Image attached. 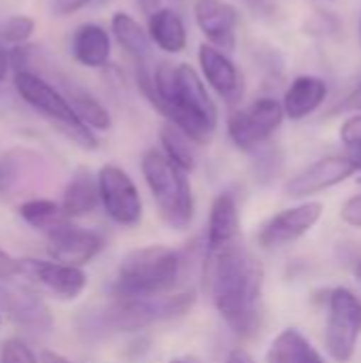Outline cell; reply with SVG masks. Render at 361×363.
<instances>
[{
  "mask_svg": "<svg viewBox=\"0 0 361 363\" xmlns=\"http://www.w3.org/2000/svg\"><path fill=\"white\" fill-rule=\"evenodd\" d=\"M204 285L232 334L247 338L260 325L264 268L240 242L204 253Z\"/></svg>",
  "mask_w": 361,
  "mask_h": 363,
  "instance_id": "obj_2",
  "label": "cell"
},
{
  "mask_svg": "<svg viewBox=\"0 0 361 363\" xmlns=\"http://www.w3.org/2000/svg\"><path fill=\"white\" fill-rule=\"evenodd\" d=\"M321 215H323V204L313 200L285 208L262 225L257 234V245L262 249H279L291 245L300 240L304 234H309L319 223Z\"/></svg>",
  "mask_w": 361,
  "mask_h": 363,
  "instance_id": "obj_11",
  "label": "cell"
},
{
  "mask_svg": "<svg viewBox=\"0 0 361 363\" xmlns=\"http://www.w3.org/2000/svg\"><path fill=\"white\" fill-rule=\"evenodd\" d=\"M360 34H361V26H360Z\"/></svg>",
  "mask_w": 361,
  "mask_h": 363,
  "instance_id": "obj_41",
  "label": "cell"
},
{
  "mask_svg": "<svg viewBox=\"0 0 361 363\" xmlns=\"http://www.w3.org/2000/svg\"><path fill=\"white\" fill-rule=\"evenodd\" d=\"M353 155H355V153H353Z\"/></svg>",
  "mask_w": 361,
  "mask_h": 363,
  "instance_id": "obj_42",
  "label": "cell"
},
{
  "mask_svg": "<svg viewBox=\"0 0 361 363\" xmlns=\"http://www.w3.org/2000/svg\"><path fill=\"white\" fill-rule=\"evenodd\" d=\"M147 32L151 36V43L166 53H181L187 47L185 23L181 15L168 6H162L153 15H149Z\"/></svg>",
  "mask_w": 361,
  "mask_h": 363,
  "instance_id": "obj_22",
  "label": "cell"
},
{
  "mask_svg": "<svg viewBox=\"0 0 361 363\" xmlns=\"http://www.w3.org/2000/svg\"><path fill=\"white\" fill-rule=\"evenodd\" d=\"M340 217L345 223L353 225V228H361V194L360 196H353L345 202L343 211H340Z\"/></svg>",
  "mask_w": 361,
  "mask_h": 363,
  "instance_id": "obj_30",
  "label": "cell"
},
{
  "mask_svg": "<svg viewBox=\"0 0 361 363\" xmlns=\"http://www.w3.org/2000/svg\"><path fill=\"white\" fill-rule=\"evenodd\" d=\"M283 102L274 98H257L245 108H236L228 117V136L240 151H257L281 128L285 119Z\"/></svg>",
  "mask_w": 361,
  "mask_h": 363,
  "instance_id": "obj_8",
  "label": "cell"
},
{
  "mask_svg": "<svg viewBox=\"0 0 361 363\" xmlns=\"http://www.w3.org/2000/svg\"><path fill=\"white\" fill-rule=\"evenodd\" d=\"M100 204V187H98V174H94L87 168H79L64 194H62V211L66 215V219H77V217H85L89 213L96 211V206Z\"/></svg>",
  "mask_w": 361,
  "mask_h": 363,
  "instance_id": "obj_18",
  "label": "cell"
},
{
  "mask_svg": "<svg viewBox=\"0 0 361 363\" xmlns=\"http://www.w3.org/2000/svg\"><path fill=\"white\" fill-rule=\"evenodd\" d=\"M136 2H138V6H140V11L145 15H153L157 9H162L160 6V0H136Z\"/></svg>",
  "mask_w": 361,
  "mask_h": 363,
  "instance_id": "obj_36",
  "label": "cell"
},
{
  "mask_svg": "<svg viewBox=\"0 0 361 363\" xmlns=\"http://www.w3.org/2000/svg\"><path fill=\"white\" fill-rule=\"evenodd\" d=\"M361 336V302L347 289L336 287L328 298L326 349L338 363H349L355 355Z\"/></svg>",
  "mask_w": 361,
  "mask_h": 363,
  "instance_id": "obj_7",
  "label": "cell"
},
{
  "mask_svg": "<svg viewBox=\"0 0 361 363\" xmlns=\"http://www.w3.org/2000/svg\"><path fill=\"white\" fill-rule=\"evenodd\" d=\"M194 17L200 32L206 36L209 45L226 53L236 47L238 11L234 4L226 0H196Z\"/></svg>",
  "mask_w": 361,
  "mask_h": 363,
  "instance_id": "obj_14",
  "label": "cell"
},
{
  "mask_svg": "<svg viewBox=\"0 0 361 363\" xmlns=\"http://www.w3.org/2000/svg\"><path fill=\"white\" fill-rule=\"evenodd\" d=\"M43 363H72V362H68L66 357H62V355H57V353L45 351V353H43Z\"/></svg>",
  "mask_w": 361,
  "mask_h": 363,
  "instance_id": "obj_37",
  "label": "cell"
},
{
  "mask_svg": "<svg viewBox=\"0 0 361 363\" xmlns=\"http://www.w3.org/2000/svg\"><path fill=\"white\" fill-rule=\"evenodd\" d=\"M328 98V83L315 74H302L291 81L283 96V108L287 119L300 121L313 115Z\"/></svg>",
  "mask_w": 361,
  "mask_h": 363,
  "instance_id": "obj_17",
  "label": "cell"
},
{
  "mask_svg": "<svg viewBox=\"0 0 361 363\" xmlns=\"http://www.w3.org/2000/svg\"><path fill=\"white\" fill-rule=\"evenodd\" d=\"M361 172V162L351 153V155H328L317 162H313L309 168L298 172L285 183V196L302 200L317 196L321 191H328L347 179L355 177Z\"/></svg>",
  "mask_w": 361,
  "mask_h": 363,
  "instance_id": "obj_10",
  "label": "cell"
},
{
  "mask_svg": "<svg viewBox=\"0 0 361 363\" xmlns=\"http://www.w3.org/2000/svg\"><path fill=\"white\" fill-rule=\"evenodd\" d=\"M140 170L162 221L170 230H187L196 213V202L187 172H183L157 149L145 151L140 160Z\"/></svg>",
  "mask_w": 361,
  "mask_h": 363,
  "instance_id": "obj_5",
  "label": "cell"
},
{
  "mask_svg": "<svg viewBox=\"0 0 361 363\" xmlns=\"http://www.w3.org/2000/svg\"><path fill=\"white\" fill-rule=\"evenodd\" d=\"M357 183H360V187H361V177H360V181H357Z\"/></svg>",
  "mask_w": 361,
  "mask_h": 363,
  "instance_id": "obj_40",
  "label": "cell"
},
{
  "mask_svg": "<svg viewBox=\"0 0 361 363\" xmlns=\"http://www.w3.org/2000/svg\"><path fill=\"white\" fill-rule=\"evenodd\" d=\"M0 363H40L36 355L17 338L4 340L0 347Z\"/></svg>",
  "mask_w": 361,
  "mask_h": 363,
  "instance_id": "obj_28",
  "label": "cell"
},
{
  "mask_svg": "<svg viewBox=\"0 0 361 363\" xmlns=\"http://www.w3.org/2000/svg\"><path fill=\"white\" fill-rule=\"evenodd\" d=\"M332 113H361V83Z\"/></svg>",
  "mask_w": 361,
  "mask_h": 363,
  "instance_id": "obj_33",
  "label": "cell"
},
{
  "mask_svg": "<svg viewBox=\"0 0 361 363\" xmlns=\"http://www.w3.org/2000/svg\"><path fill=\"white\" fill-rule=\"evenodd\" d=\"M113 36L121 45V49L134 57L136 64H147L151 57V36L149 32L128 13L119 11L111 19Z\"/></svg>",
  "mask_w": 361,
  "mask_h": 363,
  "instance_id": "obj_24",
  "label": "cell"
},
{
  "mask_svg": "<svg viewBox=\"0 0 361 363\" xmlns=\"http://www.w3.org/2000/svg\"><path fill=\"white\" fill-rule=\"evenodd\" d=\"M45 238H47V251L53 257V262L77 266V268L89 264L102 251L100 234L85 228H77L66 219L55 228H51L45 234Z\"/></svg>",
  "mask_w": 361,
  "mask_h": 363,
  "instance_id": "obj_12",
  "label": "cell"
},
{
  "mask_svg": "<svg viewBox=\"0 0 361 363\" xmlns=\"http://www.w3.org/2000/svg\"><path fill=\"white\" fill-rule=\"evenodd\" d=\"M340 140L347 149H351L355 155H361V113L349 117L340 128Z\"/></svg>",
  "mask_w": 361,
  "mask_h": 363,
  "instance_id": "obj_29",
  "label": "cell"
},
{
  "mask_svg": "<svg viewBox=\"0 0 361 363\" xmlns=\"http://www.w3.org/2000/svg\"><path fill=\"white\" fill-rule=\"evenodd\" d=\"M136 81L149 104L196 145H206L213 138L219 123L217 104L194 66L162 62L151 68L149 62L136 64Z\"/></svg>",
  "mask_w": 361,
  "mask_h": 363,
  "instance_id": "obj_1",
  "label": "cell"
},
{
  "mask_svg": "<svg viewBox=\"0 0 361 363\" xmlns=\"http://www.w3.org/2000/svg\"><path fill=\"white\" fill-rule=\"evenodd\" d=\"M98 187H100V204L106 215L123 228H134L143 219V200L132 177L115 166L104 164L98 170Z\"/></svg>",
  "mask_w": 361,
  "mask_h": 363,
  "instance_id": "obj_9",
  "label": "cell"
},
{
  "mask_svg": "<svg viewBox=\"0 0 361 363\" xmlns=\"http://www.w3.org/2000/svg\"><path fill=\"white\" fill-rule=\"evenodd\" d=\"M264 363H328L323 355L309 342V338L296 330L285 328L279 332L266 349Z\"/></svg>",
  "mask_w": 361,
  "mask_h": 363,
  "instance_id": "obj_19",
  "label": "cell"
},
{
  "mask_svg": "<svg viewBox=\"0 0 361 363\" xmlns=\"http://www.w3.org/2000/svg\"><path fill=\"white\" fill-rule=\"evenodd\" d=\"M9 68H11V55H9V51L4 49V43L0 40V83L4 81Z\"/></svg>",
  "mask_w": 361,
  "mask_h": 363,
  "instance_id": "obj_34",
  "label": "cell"
},
{
  "mask_svg": "<svg viewBox=\"0 0 361 363\" xmlns=\"http://www.w3.org/2000/svg\"><path fill=\"white\" fill-rule=\"evenodd\" d=\"M228 363H255V362H253V357H251L247 351H243V349H234V351L228 355Z\"/></svg>",
  "mask_w": 361,
  "mask_h": 363,
  "instance_id": "obj_35",
  "label": "cell"
},
{
  "mask_svg": "<svg viewBox=\"0 0 361 363\" xmlns=\"http://www.w3.org/2000/svg\"><path fill=\"white\" fill-rule=\"evenodd\" d=\"M194 302V291L168 294L160 298H113V302L85 315L81 321V330L91 336L138 332L153 323L187 315Z\"/></svg>",
  "mask_w": 361,
  "mask_h": 363,
  "instance_id": "obj_3",
  "label": "cell"
},
{
  "mask_svg": "<svg viewBox=\"0 0 361 363\" xmlns=\"http://www.w3.org/2000/svg\"><path fill=\"white\" fill-rule=\"evenodd\" d=\"M17 274H21V262L0 249V281L13 279Z\"/></svg>",
  "mask_w": 361,
  "mask_h": 363,
  "instance_id": "obj_31",
  "label": "cell"
},
{
  "mask_svg": "<svg viewBox=\"0 0 361 363\" xmlns=\"http://www.w3.org/2000/svg\"><path fill=\"white\" fill-rule=\"evenodd\" d=\"M19 215L28 225H32L34 230H40L45 234L66 219V215H64V211H62V206L57 202L43 200V198L23 202L19 206Z\"/></svg>",
  "mask_w": 361,
  "mask_h": 363,
  "instance_id": "obj_26",
  "label": "cell"
},
{
  "mask_svg": "<svg viewBox=\"0 0 361 363\" xmlns=\"http://www.w3.org/2000/svg\"><path fill=\"white\" fill-rule=\"evenodd\" d=\"M72 57L87 68H102L111 57V36L98 23H83L72 36Z\"/></svg>",
  "mask_w": 361,
  "mask_h": 363,
  "instance_id": "obj_20",
  "label": "cell"
},
{
  "mask_svg": "<svg viewBox=\"0 0 361 363\" xmlns=\"http://www.w3.org/2000/svg\"><path fill=\"white\" fill-rule=\"evenodd\" d=\"M357 277H360V281H361V264L357 266Z\"/></svg>",
  "mask_w": 361,
  "mask_h": 363,
  "instance_id": "obj_39",
  "label": "cell"
},
{
  "mask_svg": "<svg viewBox=\"0 0 361 363\" xmlns=\"http://www.w3.org/2000/svg\"><path fill=\"white\" fill-rule=\"evenodd\" d=\"M15 89L26 104H30L36 113L47 117L66 138L74 145L94 151L98 147V138L94 130H89L72 111L70 102L62 94V89L53 87L49 81L40 79L34 72L19 70L15 72Z\"/></svg>",
  "mask_w": 361,
  "mask_h": 363,
  "instance_id": "obj_6",
  "label": "cell"
},
{
  "mask_svg": "<svg viewBox=\"0 0 361 363\" xmlns=\"http://www.w3.org/2000/svg\"><path fill=\"white\" fill-rule=\"evenodd\" d=\"M21 274L30 277L34 283L45 287L60 300H77L87 287V274L83 268L60 264V262H43V259H19Z\"/></svg>",
  "mask_w": 361,
  "mask_h": 363,
  "instance_id": "obj_13",
  "label": "cell"
},
{
  "mask_svg": "<svg viewBox=\"0 0 361 363\" xmlns=\"http://www.w3.org/2000/svg\"><path fill=\"white\" fill-rule=\"evenodd\" d=\"M91 0H51V11L57 15V17H64V15H72L77 13L79 9H83L85 4H89Z\"/></svg>",
  "mask_w": 361,
  "mask_h": 363,
  "instance_id": "obj_32",
  "label": "cell"
},
{
  "mask_svg": "<svg viewBox=\"0 0 361 363\" xmlns=\"http://www.w3.org/2000/svg\"><path fill=\"white\" fill-rule=\"evenodd\" d=\"M160 143H162V153L172 164H177L183 172L189 174L196 168V151H194L196 143L177 125L166 121L160 130Z\"/></svg>",
  "mask_w": 361,
  "mask_h": 363,
  "instance_id": "obj_25",
  "label": "cell"
},
{
  "mask_svg": "<svg viewBox=\"0 0 361 363\" xmlns=\"http://www.w3.org/2000/svg\"><path fill=\"white\" fill-rule=\"evenodd\" d=\"M185 268V255L164 245L130 251L113 283V298H160L172 294Z\"/></svg>",
  "mask_w": 361,
  "mask_h": 363,
  "instance_id": "obj_4",
  "label": "cell"
},
{
  "mask_svg": "<svg viewBox=\"0 0 361 363\" xmlns=\"http://www.w3.org/2000/svg\"><path fill=\"white\" fill-rule=\"evenodd\" d=\"M36 21L30 15H13L0 26V40L4 45H23L34 34Z\"/></svg>",
  "mask_w": 361,
  "mask_h": 363,
  "instance_id": "obj_27",
  "label": "cell"
},
{
  "mask_svg": "<svg viewBox=\"0 0 361 363\" xmlns=\"http://www.w3.org/2000/svg\"><path fill=\"white\" fill-rule=\"evenodd\" d=\"M62 94L66 96V100L70 102L72 111L77 113V117L89 128V130H98L104 132L111 128L113 119L111 113L106 111V106L85 87L72 83V81H64L62 83Z\"/></svg>",
  "mask_w": 361,
  "mask_h": 363,
  "instance_id": "obj_23",
  "label": "cell"
},
{
  "mask_svg": "<svg viewBox=\"0 0 361 363\" xmlns=\"http://www.w3.org/2000/svg\"><path fill=\"white\" fill-rule=\"evenodd\" d=\"M198 62H200L202 79L228 104H236V102L243 100V94H245L243 74L238 72V68L234 66V62L228 57L226 51H221V49L204 43V45H200Z\"/></svg>",
  "mask_w": 361,
  "mask_h": 363,
  "instance_id": "obj_15",
  "label": "cell"
},
{
  "mask_svg": "<svg viewBox=\"0 0 361 363\" xmlns=\"http://www.w3.org/2000/svg\"><path fill=\"white\" fill-rule=\"evenodd\" d=\"M168 363H196V362H191V359H172V362H168Z\"/></svg>",
  "mask_w": 361,
  "mask_h": 363,
  "instance_id": "obj_38",
  "label": "cell"
},
{
  "mask_svg": "<svg viewBox=\"0 0 361 363\" xmlns=\"http://www.w3.org/2000/svg\"><path fill=\"white\" fill-rule=\"evenodd\" d=\"M2 302L9 313V317L30 330H49L51 328V315L47 306L30 291L26 289H4Z\"/></svg>",
  "mask_w": 361,
  "mask_h": 363,
  "instance_id": "obj_21",
  "label": "cell"
},
{
  "mask_svg": "<svg viewBox=\"0 0 361 363\" xmlns=\"http://www.w3.org/2000/svg\"><path fill=\"white\" fill-rule=\"evenodd\" d=\"M234 242H240V215H238V202L232 191H221L209 213V225H206V240H204V253L221 251Z\"/></svg>",
  "mask_w": 361,
  "mask_h": 363,
  "instance_id": "obj_16",
  "label": "cell"
}]
</instances>
